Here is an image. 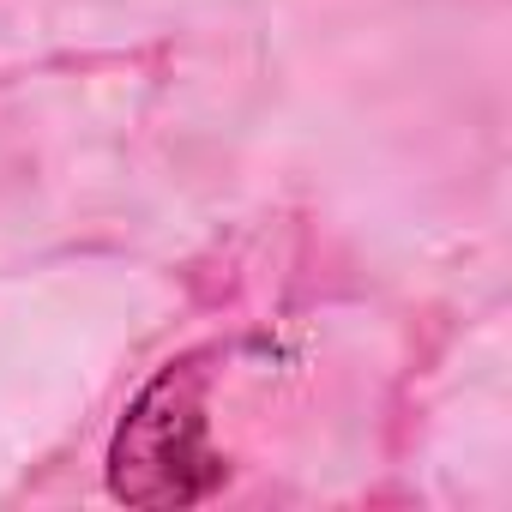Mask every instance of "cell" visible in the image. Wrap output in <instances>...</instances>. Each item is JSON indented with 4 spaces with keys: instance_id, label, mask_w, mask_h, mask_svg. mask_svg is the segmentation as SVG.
<instances>
[{
    "instance_id": "cell-1",
    "label": "cell",
    "mask_w": 512,
    "mask_h": 512,
    "mask_svg": "<svg viewBox=\"0 0 512 512\" xmlns=\"http://www.w3.org/2000/svg\"><path fill=\"white\" fill-rule=\"evenodd\" d=\"M223 482V458L205 440L199 368H163L109 446V488L127 506H193Z\"/></svg>"
}]
</instances>
